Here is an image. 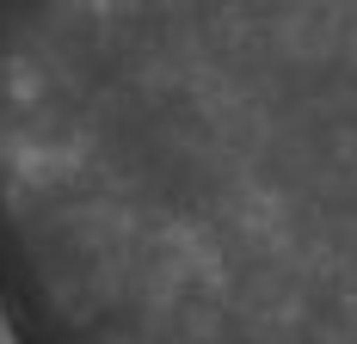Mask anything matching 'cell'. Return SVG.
<instances>
[{"label": "cell", "instance_id": "1", "mask_svg": "<svg viewBox=\"0 0 357 344\" xmlns=\"http://www.w3.org/2000/svg\"><path fill=\"white\" fill-rule=\"evenodd\" d=\"M326 302L357 344V0H222Z\"/></svg>", "mask_w": 357, "mask_h": 344}]
</instances>
